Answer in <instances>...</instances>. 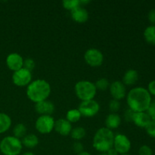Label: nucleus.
Listing matches in <instances>:
<instances>
[{
	"label": "nucleus",
	"instance_id": "obj_10",
	"mask_svg": "<svg viewBox=\"0 0 155 155\" xmlns=\"http://www.w3.org/2000/svg\"><path fill=\"white\" fill-rule=\"evenodd\" d=\"M131 142L127 136L124 134H117L114 136L113 148L120 154H127L131 149Z\"/></svg>",
	"mask_w": 155,
	"mask_h": 155
},
{
	"label": "nucleus",
	"instance_id": "obj_24",
	"mask_svg": "<svg viewBox=\"0 0 155 155\" xmlns=\"http://www.w3.org/2000/svg\"><path fill=\"white\" fill-rule=\"evenodd\" d=\"M14 136L18 139H23L27 135V127L24 124H18L15 126L13 129Z\"/></svg>",
	"mask_w": 155,
	"mask_h": 155
},
{
	"label": "nucleus",
	"instance_id": "obj_32",
	"mask_svg": "<svg viewBox=\"0 0 155 155\" xmlns=\"http://www.w3.org/2000/svg\"><path fill=\"white\" fill-rule=\"evenodd\" d=\"M73 150L77 154H80L83 151V145L80 142H74V145H73Z\"/></svg>",
	"mask_w": 155,
	"mask_h": 155
},
{
	"label": "nucleus",
	"instance_id": "obj_36",
	"mask_svg": "<svg viewBox=\"0 0 155 155\" xmlns=\"http://www.w3.org/2000/svg\"><path fill=\"white\" fill-rule=\"evenodd\" d=\"M77 155H92V154H89V153L87 152V151H83V152L80 153V154H78Z\"/></svg>",
	"mask_w": 155,
	"mask_h": 155
},
{
	"label": "nucleus",
	"instance_id": "obj_27",
	"mask_svg": "<svg viewBox=\"0 0 155 155\" xmlns=\"http://www.w3.org/2000/svg\"><path fill=\"white\" fill-rule=\"evenodd\" d=\"M145 129L148 136L151 138H155V120H151V122Z\"/></svg>",
	"mask_w": 155,
	"mask_h": 155
},
{
	"label": "nucleus",
	"instance_id": "obj_1",
	"mask_svg": "<svg viewBox=\"0 0 155 155\" xmlns=\"http://www.w3.org/2000/svg\"><path fill=\"white\" fill-rule=\"evenodd\" d=\"M152 101V98L147 89L144 87L133 88L127 95V102L129 108L134 111L146 112Z\"/></svg>",
	"mask_w": 155,
	"mask_h": 155
},
{
	"label": "nucleus",
	"instance_id": "obj_28",
	"mask_svg": "<svg viewBox=\"0 0 155 155\" xmlns=\"http://www.w3.org/2000/svg\"><path fill=\"white\" fill-rule=\"evenodd\" d=\"M109 109H110V111L112 113H116L120 108V101H117V100L112 99L111 101L109 102Z\"/></svg>",
	"mask_w": 155,
	"mask_h": 155
},
{
	"label": "nucleus",
	"instance_id": "obj_30",
	"mask_svg": "<svg viewBox=\"0 0 155 155\" xmlns=\"http://www.w3.org/2000/svg\"><path fill=\"white\" fill-rule=\"evenodd\" d=\"M139 155H153V151L151 147L148 145H144L139 148Z\"/></svg>",
	"mask_w": 155,
	"mask_h": 155
},
{
	"label": "nucleus",
	"instance_id": "obj_33",
	"mask_svg": "<svg viewBox=\"0 0 155 155\" xmlns=\"http://www.w3.org/2000/svg\"><path fill=\"white\" fill-rule=\"evenodd\" d=\"M147 90L148 91L150 95L155 96V80H152V81H151L148 83Z\"/></svg>",
	"mask_w": 155,
	"mask_h": 155
},
{
	"label": "nucleus",
	"instance_id": "obj_22",
	"mask_svg": "<svg viewBox=\"0 0 155 155\" xmlns=\"http://www.w3.org/2000/svg\"><path fill=\"white\" fill-rule=\"evenodd\" d=\"M71 136L73 139L78 142V141L82 140L83 138L86 136V132L83 127H77L76 128L72 129L71 132Z\"/></svg>",
	"mask_w": 155,
	"mask_h": 155
},
{
	"label": "nucleus",
	"instance_id": "obj_11",
	"mask_svg": "<svg viewBox=\"0 0 155 155\" xmlns=\"http://www.w3.org/2000/svg\"><path fill=\"white\" fill-rule=\"evenodd\" d=\"M6 65L12 71H17L24 67V58L18 53H11L6 58Z\"/></svg>",
	"mask_w": 155,
	"mask_h": 155
},
{
	"label": "nucleus",
	"instance_id": "obj_31",
	"mask_svg": "<svg viewBox=\"0 0 155 155\" xmlns=\"http://www.w3.org/2000/svg\"><path fill=\"white\" fill-rule=\"evenodd\" d=\"M135 112L133 111L132 110H130V108L127 109V110L124 113V119L127 122H133V116H134Z\"/></svg>",
	"mask_w": 155,
	"mask_h": 155
},
{
	"label": "nucleus",
	"instance_id": "obj_39",
	"mask_svg": "<svg viewBox=\"0 0 155 155\" xmlns=\"http://www.w3.org/2000/svg\"><path fill=\"white\" fill-rule=\"evenodd\" d=\"M153 120H155V114H154V118H153Z\"/></svg>",
	"mask_w": 155,
	"mask_h": 155
},
{
	"label": "nucleus",
	"instance_id": "obj_25",
	"mask_svg": "<svg viewBox=\"0 0 155 155\" xmlns=\"http://www.w3.org/2000/svg\"><path fill=\"white\" fill-rule=\"evenodd\" d=\"M62 5L65 9L71 11V12L77 8L80 7L81 2H80V0H64V1L62 2Z\"/></svg>",
	"mask_w": 155,
	"mask_h": 155
},
{
	"label": "nucleus",
	"instance_id": "obj_15",
	"mask_svg": "<svg viewBox=\"0 0 155 155\" xmlns=\"http://www.w3.org/2000/svg\"><path fill=\"white\" fill-rule=\"evenodd\" d=\"M151 120V118L147 112H137L134 114L133 122L140 128H145Z\"/></svg>",
	"mask_w": 155,
	"mask_h": 155
},
{
	"label": "nucleus",
	"instance_id": "obj_20",
	"mask_svg": "<svg viewBox=\"0 0 155 155\" xmlns=\"http://www.w3.org/2000/svg\"><path fill=\"white\" fill-rule=\"evenodd\" d=\"M12 126V119L5 113H0V134L7 132Z\"/></svg>",
	"mask_w": 155,
	"mask_h": 155
},
{
	"label": "nucleus",
	"instance_id": "obj_7",
	"mask_svg": "<svg viewBox=\"0 0 155 155\" xmlns=\"http://www.w3.org/2000/svg\"><path fill=\"white\" fill-rule=\"evenodd\" d=\"M78 110L82 116L85 117H92L98 113L100 110V105L94 99L84 101L80 103Z\"/></svg>",
	"mask_w": 155,
	"mask_h": 155
},
{
	"label": "nucleus",
	"instance_id": "obj_9",
	"mask_svg": "<svg viewBox=\"0 0 155 155\" xmlns=\"http://www.w3.org/2000/svg\"><path fill=\"white\" fill-rule=\"evenodd\" d=\"M12 81L15 86L19 87L27 86L32 82L31 72L24 68L15 71L12 75Z\"/></svg>",
	"mask_w": 155,
	"mask_h": 155
},
{
	"label": "nucleus",
	"instance_id": "obj_18",
	"mask_svg": "<svg viewBox=\"0 0 155 155\" xmlns=\"http://www.w3.org/2000/svg\"><path fill=\"white\" fill-rule=\"evenodd\" d=\"M121 124V118L120 115L116 113H111L107 115L105 119L106 128L110 130H115L118 128Z\"/></svg>",
	"mask_w": 155,
	"mask_h": 155
},
{
	"label": "nucleus",
	"instance_id": "obj_35",
	"mask_svg": "<svg viewBox=\"0 0 155 155\" xmlns=\"http://www.w3.org/2000/svg\"><path fill=\"white\" fill-rule=\"evenodd\" d=\"M107 155H118L119 154H118V152L114 149V148H111L110 149H109L108 151H107Z\"/></svg>",
	"mask_w": 155,
	"mask_h": 155
},
{
	"label": "nucleus",
	"instance_id": "obj_14",
	"mask_svg": "<svg viewBox=\"0 0 155 155\" xmlns=\"http://www.w3.org/2000/svg\"><path fill=\"white\" fill-rule=\"evenodd\" d=\"M72 129L71 124L68 122L66 119L61 118L54 122V130L61 136H67L70 135Z\"/></svg>",
	"mask_w": 155,
	"mask_h": 155
},
{
	"label": "nucleus",
	"instance_id": "obj_8",
	"mask_svg": "<svg viewBox=\"0 0 155 155\" xmlns=\"http://www.w3.org/2000/svg\"><path fill=\"white\" fill-rule=\"evenodd\" d=\"M84 60L89 66L98 68L104 62V55L102 52L97 48H89L85 52Z\"/></svg>",
	"mask_w": 155,
	"mask_h": 155
},
{
	"label": "nucleus",
	"instance_id": "obj_19",
	"mask_svg": "<svg viewBox=\"0 0 155 155\" xmlns=\"http://www.w3.org/2000/svg\"><path fill=\"white\" fill-rule=\"evenodd\" d=\"M22 145L27 148H34L39 144V139L34 134H27L21 140Z\"/></svg>",
	"mask_w": 155,
	"mask_h": 155
},
{
	"label": "nucleus",
	"instance_id": "obj_2",
	"mask_svg": "<svg viewBox=\"0 0 155 155\" xmlns=\"http://www.w3.org/2000/svg\"><path fill=\"white\" fill-rule=\"evenodd\" d=\"M51 94V86L45 80L37 79L27 86V96L34 103L48 100Z\"/></svg>",
	"mask_w": 155,
	"mask_h": 155
},
{
	"label": "nucleus",
	"instance_id": "obj_17",
	"mask_svg": "<svg viewBox=\"0 0 155 155\" xmlns=\"http://www.w3.org/2000/svg\"><path fill=\"white\" fill-rule=\"evenodd\" d=\"M139 80V73L134 69H130L126 71L123 77V82L125 86H133Z\"/></svg>",
	"mask_w": 155,
	"mask_h": 155
},
{
	"label": "nucleus",
	"instance_id": "obj_34",
	"mask_svg": "<svg viewBox=\"0 0 155 155\" xmlns=\"http://www.w3.org/2000/svg\"><path fill=\"white\" fill-rule=\"evenodd\" d=\"M148 19L153 25L155 24V9H151L148 14Z\"/></svg>",
	"mask_w": 155,
	"mask_h": 155
},
{
	"label": "nucleus",
	"instance_id": "obj_12",
	"mask_svg": "<svg viewBox=\"0 0 155 155\" xmlns=\"http://www.w3.org/2000/svg\"><path fill=\"white\" fill-rule=\"evenodd\" d=\"M110 93L113 99L120 100L123 99L127 95V89L126 86L120 81H114L110 84Z\"/></svg>",
	"mask_w": 155,
	"mask_h": 155
},
{
	"label": "nucleus",
	"instance_id": "obj_37",
	"mask_svg": "<svg viewBox=\"0 0 155 155\" xmlns=\"http://www.w3.org/2000/svg\"><path fill=\"white\" fill-rule=\"evenodd\" d=\"M22 155H35L33 152H30V151H27V152L24 153Z\"/></svg>",
	"mask_w": 155,
	"mask_h": 155
},
{
	"label": "nucleus",
	"instance_id": "obj_38",
	"mask_svg": "<svg viewBox=\"0 0 155 155\" xmlns=\"http://www.w3.org/2000/svg\"><path fill=\"white\" fill-rule=\"evenodd\" d=\"M98 155H107V153H101V154H98Z\"/></svg>",
	"mask_w": 155,
	"mask_h": 155
},
{
	"label": "nucleus",
	"instance_id": "obj_5",
	"mask_svg": "<svg viewBox=\"0 0 155 155\" xmlns=\"http://www.w3.org/2000/svg\"><path fill=\"white\" fill-rule=\"evenodd\" d=\"M23 145L21 139L15 136H6L0 143V151L4 155H19Z\"/></svg>",
	"mask_w": 155,
	"mask_h": 155
},
{
	"label": "nucleus",
	"instance_id": "obj_13",
	"mask_svg": "<svg viewBox=\"0 0 155 155\" xmlns=\"http://www.w3.org/2000/svg\"><path fill=\"white\" fill-rule=\"evenodd\" d=\"M54 104L51 101L45 100V101H40L35 104V110L39 114L41 115H48L51 116L54 112Z\"/></svg>",
	"mask_w": 155,
	"mask_h": 155
},
{
	"label": "nucleus",
	"instance_id": "obj_4",
	"mask_svg": "<svg viewBox=\"0 0 155 155\" xmlns=\"http://www.w3.org/2000/svg\"><path fill=\"white\" fill-rule=\"evenodd\" d=\"M75 94L82 101L94 99L97 93L95 83L88 80H81L76 83L74 86Z\"/></svg>",
	"mask_w": 155,
	"mask_h": 155
},
{
	"label": "nucleus",
	"instance_id": "obj_3",
	"mask_svg": "<svg viewBox=\"0 0 155 155\" xmlns=\"http://www.w3.org/2000/svg\"><path fill=\"white\" fill-rule=\"evenodd\" d=\"M114 134L113 131L106 127H101L95 133L92 140V146L101 153L107 151L113 148Z\"/></svg>",
	"mask_w": 155,
	"mask_h": 155
},
{
	"label": "nucleus",
	"instance_id": "obj_23",
	"mask_svg": "<svg viewBox=\"0 0 155 155\" xmlns=\"http://www.w3.org/2000/svg\"><path fill=\"white\" fill-rule=\"evenodd\" d=\"M81 117L82 115L78 109H71L67 112L66 120L71 124H73V123L78 122Z\"/></svg>",
	"mask_w": 155,
	"mask_h": 155
},
{
	"label": "nucleus",
	"instance_id": "obj_6",
	"mask_svg": "<svg viewBox=\"0 0 155 155\" xmlns=\"http://www.w3.org/2000/svg\"><path fill=\"white\" fill-rule=\"evenodd\" d=\"M55 120L51 116L48 115H41L35 123L36 130L41 134H48L51 133L54 127Z\"/></svg>",
	"mask_w": 155,
	"mask_h": 155
},
{
	"label": "nucleus",
	"instance_id": "obj_29",
	"mask_svg": "<svg viewBox=\"0 0 155 155\" xmlns=\"http://www.w3.org/2000/svg\"><path fill=\"white\" fill-rule=\"evenodd\" d=\"M35 66H36V64H35V61L33 59L26 58L25 60H24V67L23 68L28 70L30 72L34 69Z\"/></svg>",
	"mask_w": 155,
	"mask_h": 155
},
{
	"label": "nucleus",
	"instance_id": "obj_26",
	"mask_svg": "<svg viewBox=\"0 0 155 155\" xmlns=\"http://www.w3.org/2000/svg\"><path fill=\"white\" fill-rule=\"evenodd\" d=\"M95 86L97 90L105 91L110 87V83L106 78H100L95 83Z\"/></svg>",
	"mask_w": 155,
	"mask_h": 155
},
{
	"label": "nucleus",
	"instance_id": "obj_40",
	"mask_svg": "<svg viewBox=\"0 0 155 155\" xmlns=\"http://www.w3.org/2000/svg\"><path fill=\"white\" fill-rule=\"evenodd\" d=\"M0 143H1V141H0Z\"/></svg>",
	"mask_w": 155,
	"mask_h": 155
},
{
	"label": "nucleus",
	"instance_id": "obj_16",
	"mask_svg": "<svg viewBox=\"0 0 155 155\" xmlns=\"http://www.w3.org/2000/svg\"><path fill=\"white\" fill-rule=\"evenodd\" d=\"M71 15L72 19L75 22L79 23V24L86 22L89 19V13H88L87 10L81 6L76 8L75 10L72 11L71 12Z\"/></svg>",
	"mask_w": 155,
	"mask_h": 155
},
{
	"label": "nucleus",
	"instance_id": "obj_21",
	"mask_svg": "<svg viewBox=\"0 0 155 155\" xmlns=\"http://www.w3.org/2000/svg\"><path fill=\"white\" fill-rule=\"evenodd\" d=\"M144 39L147 43L155 45V25H150L144 30Z\"/></svg>",
	"mask_w": 155,
	"mask_h": 155
}]
</instances>
